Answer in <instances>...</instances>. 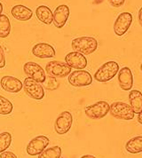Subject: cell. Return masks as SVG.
<instances>
[{
  "mask_svg": "<svg viewBox=\"0 0 142 158\" xmlns=\"http://www.w3.org/2000/svg\"><path fill=\"white\" fill-rule=\"evenodd\" d=\"M72 49L84 55L93 53L98 48V41L92 36H80L72 40Z\"/></svg>",
  "mask_w": 142,
  "mask_h": 158,
  "instance_id": "1",
  "label": "cell"
},
{
  "mask_svg": "<svg viewBox=\"0 0 142 158\" xmlns=\"http://www.w3.org/2000/svg\"><path fill=\"white\" fill-rule=\"evenodd\" d=\"M119 71V65L115 61H107L101 67H99L98 70L94 74V79L98 82L105 83L113 79L115 75Z\"/></svg>",
  "mask_w": 142,
  "mask_h": 158,
  "instance_id": "2",
  "label": "cell"
},
{
  "mask_svg": "<svg viewBox=\"0 0 142 158\" xmlns=\"http://www.w3.org/2000/svg\"><path fill=\"white\" fill-rule=\"evenodd\" d=\"M109 113L116 119L120 120H132L134 118L135 113L132 107L122 101H115L109 107Z\"/></svg>",
  "mask_w": 142,
  "mask_h": 158,
  "instance_id": "3",
  "label": "cell"
},
{
  "mask_svg": "<svg viewBox=\"0 0 142 158\" xmlns=\"http://www.w3.org/2000/svg\"><path fill=\"white\" fill-rule=\"evenodd\" d=\"M45 71L50 77L55 78H64L71 73V68L67 63L54 60L50 61L46 64Z\"/></svg>",
  "mask_w": 142,
  "mask_h": 158,
  "instance_id": "4",
  "label": "cell"
},
{
  "mask_svg": "<svg viewBox=\"0 0 142 158\" xmlns=\"http://www.w3.org/2000/svg\"><path fill=\"white\" fill-rule=\"evenodd\" d=\"M110 105L105 101H100L85 108V115L91 119H101L109 112Z\"/></svg>",
  "mask_w": 142,
  "mask_h": 158,
  "instance_id": "5",
  "label": "cell"
},
{
  "mask_svg": "<svg viewBox=\"0 0 142 158\" xmlns=\"http://www.w3.org/2000/svg\"><path fill=\"white\" fill-rule=\"evenodd\" d=\"M69 83L74 87H84L90 85L92 83V75L84 69H78L71 72L69 76Z\"/></svg>",
  "mask_w": 142,
  "mask_h": 158,
  "instance_id": "6",
  "label": "cell"
},
{
  "mask_svg": "<svg viewBox=\"0 0 142 158\" xmlns=\"http://www.w3.org/2000/svg\"><path fill=\"white\" fill-rule=\"evenodd\" d=\"M23 88L25 93L34 100L41 101L44 96V88L41 85V84L29 77L24 79Z\"/></svg>",
  "mask_w": 142,
  "mask_h": 158,
  "instance_id": "7",
  "label": "cell"
},
{
  "mask_svg": "<svg viewBox=\"0 0 142 158\" xmlns=\"http://www.w3.org/2000/svg\"><path fill=\"white\" fill-rule=\"evenodd\" d=\"M23 70L24 73L28 76V77L33 79L36 82L42 84L44 83L46 80V76L45 72L43 69V68L36 62L29 61L25 63L23 66Z\"/></svg>",
  "mask_w": 142,
  "mask_h": 158,
  "instance_id": "8",
  "label": "cell"
},
{
  "mask_svg": "<svg viewBox=\"0 0 142 158\" xmlns=\"http://www.w3.org/2000/svg\"><path fill=\"white\" fill-rule=\"evenodd\" d=\"M50 140L46 136L40 135L33 138L27 146V153L29 156H38L49 145Z\"/></svg>",
  "mask_w": 142,
  "mask_h": 158,
  "instance_id": "9",
  "label": "cell"
},
{
  "mask_svg": "<svg viewBox=\"0 0 142 158\" xmlns=\"http://www.w3.org/2000/svg\"><path fill=\"white\" fill-rule=\"evenodd\" d=\"M132 22V15L130 13H122L114 23V32L116 36H123L130 29Z\"/></svg>",
  "mask_w": 142,
  "mask_h": 158,
  "instance_id": "10",
  "label": "cell"
},
{
  "mask_svg": "<svg viewBox=\"0 0 142 158\" xmlns=\"http://www.w3.org/2000/svg\"><path fill=\"white\" fill-rule=\"evenodd\" d=\"M72 123H73V117L70 113L69 111L61 112L57 117L54 123L55 131L60 135L66 134L67 132L69 131L72 126Z\"/></svg>",
  "mask_w": 142,
  "mask_h": 158,
  "instance_id": "11",
  "label": "cell"
},
{
  "mask_svg": "<svg viewBox=\"0 0 142 158\" xmlns=\"http://www.w3.org/2000/svg\"><path fill=\"white\" fill-rule=\"evenodd\" d=\"M66 63L70 67L71 69H84L87 66V60L84 54L77 52H71L68 53L65 57Z\"/></svg>",
  "mask_w": 142,
  "mask_h": 158,
  "instance_id": "12",
  "label": "cell"
},
{
  "mask_svg": "<svg viewBox=\"0 0 142 158\" xmlns=\"http://www.w3.org/2000/svg\"><path fill=\"white\" fill-rule=\"evenodd\" d=\"M0 84L3 90L12 94H17L21 92V89L23 88V85L20 79L10 76H6L2 77Z\"/></svg>",
  "mask_w": 142,
  "mask_h": 158,
  "instance_id": "13",
  "label": "cell"
},
{
  "mask_svg": "<svg viewBox=\"0 0 142 158\" xmlns=\"http://www.w3.org/2000/svg\"><path fill=\"white\" fill-rule=\"evenodd\" d=\"M69 17V8L66 5H61L54 10L52 23L58 29H61Z\"/></svg>",
  "mask_w": 142,
  "mask_h": 158,
  "instance_id": "14",
  "label": "cell"
},
{
  "mask_svg": "<svg viewBox=\"0 0 142 158\" xmlns=\"http://www.w3.org/2000/svg\"><path fill=\"white\" fill-rule=\"evenodd\" d=\"M33 55L40 59H48L53 58L56 54L55 49L47 43L36 44L32 48Z\"/></svg>",
  "mask_w": 142,
  "mask_h": 158,
  "instance_id": "15",
  "label": "cell"
},
{
  "mask_svg": "<svg viewBox=\"0 0 142 158\" xmlns=\"http://www.w3.org/2000/svg\"><path fill=\"white\" fill-rule=\"evenodd\" d=\"M118 82L121 89L130 91L133 86V76L130 68L124 67L118 71Z\"/></svg>",
  "mask_w": 142,
  "mask_h": 158,
  "instance_id": "16",
  "label": "cell"
},
{
  "mask_svg": "<svg viewBox=\"0 0 142 158\" xmlns=\"http://www.w3.org/2000/svg\"><path fill=\"white\" fill-rule=\"evenodd\" d=\"M11 14L13 17L18 21H28L33 16V12L31 9L21 5L15 6L12 8Z\"/></svg>",
  "mask_w": 142,
  "mask_h": 158,
  "instance_id": "17",
  "label": "cell"
},
{
  "mask_svg": "<svg viewBox=\"0 0 142 158\" xmlns=\"http://www.w3.org/2000/svg\"><path fill=\"white\" fill-rule=\"evenodd\" d=\"M130 106L133 109L135 114H139L142 111V94L138 90H132L129 94Z\"/></svg>",
  "mask_w": 142,
  "mask_h": 158,
  "instance_id": "18",
  "label": "cell"
},
{
  "mask_svg": "<svg viewBox=\"0 0 142 158\" xmlns=\"http://www.w3.org/2000/svg\"><path fill=\"white\" fill-rule=\"evenodd\" d=\"M36 15L37 19L43 23L50 25L53 22V14L48 6H40L36 10Z\"/></svg>",
  "mask_w": 142,
  "mask_h": 158,
  "instance_id": "19",
  "label": "cell"
},
{
  "mask_svg": "<svg viewBox=\"0 0 142 158\" xmlns=\"http://www.w3.org/2000/svg\"><path fill=\"white\" fill-rule=\"evenodd\" d=\"M125 149L131 154H139L142 152V136H136L129 139L126 145Z\"/></svg>",
  "mask_w": 142,
  "mask_h": 158,
  "instance_id": "20",
  "label": "cell"
},
{
  "mask_svg": "<svg viewBox=\"0 0 142 158\" xmlns=\"http://www.w3.org/2000/svg\"><path fill=\"white\" fill-rule=\"evenodd\" d=\"M11 22L6 15H0V37L6 38L11 33Z\"/></svg>",
  "mask_w": 142,
  "mask_h": 158,
  "instance_id": "21",
  "label": "cell"
},
{
  "mask_svg": "<svg viewBox=\"0 0 142 158\" xmlns=\"http://www.w3.org/2000/svg\"><path fill=\"white\" fill-rule=\"evenodd\" d=\"M61 148L59 146H55L45 148L40 155H38V158H61Z\"/></svg>",
  "mask_w": 142,
  "mask_h": 158,
  "instance_id": "22",
  "label": "cell"
},
{
  "mask_svg": "<svg viewBox=\"0 0 142 158\" xmlns=\"http://www.w3.org/2000/svg\"><path fill=\"white\" fill-rule=\"evenodd\" d=\"M14 110V105L10 101L0 95V115H6L12 113Z\"/></svg>",
  "mask_w": 142,
  "mask_h": 158,
  "instance_id": "23",
  "label": "cell"
},
{
  "mask_svg": "<svg viewBox=\"0 0 142 158\" xmlns=\"http://www.w3.org/2000/svg\"><path fill=\"white\" fill-rule=\"evenodd\" d=\"M12 135L9 132H3L0 134V153L6 150L12 143Z\"/></svg>",
  "mask_w": 142,
  "mask_h": 158,
  "instance_id": "24",
  "label": "cell"
},
{
  "mask_svg": "<svg viewBox=\"0 0 142 158\" xmlns=\"http://www.w3.org/2000/svg\"><path fill=\"white\" fill-rule=\"evenodd\" d=\"M44 83H45V88L49 91L57 90L60 86V82L55 77H49L47 78V81L45 80Z\"/></svg>",
  "mask_w": 142,
  "mask_h": 158,
  "instance_id": "25",
  "label": "cell"
},
{
  "mask_svg": "<svg viewBox=\"0 0 142 158\" xmlns=\"http://www.w3.org/2000/svg\"><path fill=\"white\" fill-rule=\"evenodd\" d=\"M6 67V55H5V51L3 47L0 45V69H3Z\"/></svg>",
  "mask_w": 142,
  "mask_h": 158,
  "instance_id": "26",
  "label": "cell"
},
{
  "mask_svg": "<svg viewBox=\"0 0 142 158\" xmlns=\"http://www.w3.org/2000/svg\"><path fill=\"white\" fill-rule=\"evenodd\" d=\"M108 2H109V4H110L113 7L118 8L121 7V6L124 4L125 0H108Z\"/></svg>",
  "mask_w": 142,
  "mask_h": 158,
  "instance_id": "27",
  "label": "cell"
},
{
  "mask_svg": "<svg viewBox=\"0 0 142 158\" xmlns=\"http://www.w3.org/2000/svg\"><path fill=\"white\" fill-rule=\"evenodd\" d=\"M0 158H18L13 152L10 151H5L3 153H1Z\"/></svg>",
  "mask_w": 142,
  "mask_h": 158,
  "instance_id": "28",
  "label": "cell"
},
{
  "mask_svg": "<svg viewBox=\"0 0 142 158\" xmlns=\"http://www.w3.org/2000/svg\"><path fill=\"white\" fill-rule=\"evenodd\" d=\"M139 22H140V25L142 27V7L139 11Z\"/></svg>",
  "mask_w": 142,
  "mask_h": 158,
  "instance_id": "29",
  "label": "cell"
},
{
  "mask_svg": "<svg viewBox=\"0 0 142 158\" xmlns=\"http://www.w3.org/2000/svg\"><path fill=\"white\" fill-rule=\"evenodd\" d=\"M138 122L140 123V124H142V111L138 114Z\"/></svg>",
  "mask_w": 142,
  "mask_h": 158,
  "instance_id": "30",
  "label": "cell"
},
{
  "mask_svg": "<svg viewBox=\"0 0 142 158\" xmlns=\"http://www.w3.org/2000/svg\"><path fill=\"white\" fill-rule=\"evenodd\" d=\"M81 158H97L93 156H91V155H85V156H83Z\"/></svg>",
  "mask_w": 142,
  "mask_h": 158,
  "instance_id": "31",
  "label": "cell"
},
{
  "mask_svg": "<svg viewBox=\"0 0 142 158\" xmlns=\"http://www.w3.org/2000/svg\"><path fill=\"white\" fill-rule=\"evenodd\" d=\"M2 12H3V5L0 3V15H2Z\"/></svg>",
  "mask_w": 142,
  "mask_h": 158,
  "instance_id": "32",
  "label": "cell"
},
{
  "mask_svg": "<svg viewBox=\"0 0 142 158\" xmlns=\"http://www.w3.org/2000/svg\"><path fill=\"white\" fill-rule=\"evenodd\" d=\"M140 69H141V71H142V63H141V65H140Z\"/></svg>",
  "mask_w": 142,
  "mask_h": 158,
  "instance_id": "33",
  "label": "cell"
}]
</instances>
